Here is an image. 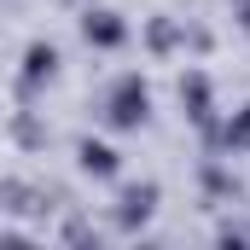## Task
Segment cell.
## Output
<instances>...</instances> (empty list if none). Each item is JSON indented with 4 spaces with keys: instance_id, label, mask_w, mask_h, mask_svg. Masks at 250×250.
Listing matches in <instances>:
<instances>
[{
    "instance_id": "6da1fadb",
    "label": "cell",
    "mask_w": 250,
    "mask_h": 250,
    "mask_svg": "<svg viewBox=\"0 0 250 250\" xmlns=\"http://www.w3.org/2000/svg\"><path fill=\"white\" fill-rule=\"evenodd\" d=\"M146 117V87L140 82H128L123 93H117V111H111V123H140Z\"/></svg>"
},
{
    "instance_id": "7a4b0ae2",
    "label": "cell",
    "mask_w": 250,
    "mask_h": 250,
    "mask_svg": "<svg viewBox=\"0 0 250 250\" xmlns=\"http://www.w3.org/2000/svg\"><path fill=\"white\" fill-rule=\"evenodd\" d=\"M82 157H87V169H99V175H105V169H111V151H105V146H87V151H82Z\"/></svg>"
}]
</instances>
